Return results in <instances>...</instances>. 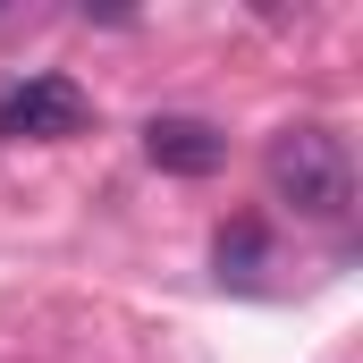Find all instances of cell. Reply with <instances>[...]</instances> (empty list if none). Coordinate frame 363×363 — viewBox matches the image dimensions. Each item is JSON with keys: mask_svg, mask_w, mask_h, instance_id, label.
I'll return each instance as SVG.
<instances>
[{"mask_svg": "<svg viewBox=\"0 0 363 363\" xmlns=\"http://www.w3.org/2000/svg\"><path fill=\"white\" fill-rule=\"evenodd\" d=\"M271 194L296 220H347V203H355L347 135H330V127H287V135H271Z\"/></svg>", "mask_w": 363, "mask_h": 363, "instance_id": "cell-1", "label": "cell"}, {"mask_svg": "<svg viewBox=\"0 0 363 363\" xmlns=\"http://www.w3.org/2000/svg\"><path fill=\"white\" fill-rule=\"evenodd\" d=\"M93 118V101L77 77H17V85L0 93V135H26V144H60V135H77Z\"/></svg>", "mask_w": 363, "mask_h": 363, "instance_id": "cell-2", "label": "cell"}, {"mask_svg": "<svg viewBox=\"0 0 363 363\" xmlns=\"http://www.w3.org/2000/svg\"><path fill=\"white\" fill-rule=\"evenodd\" d=\"M144 161H152L161 178H211V169L228 161V135H220L211 118L161 110V118H144Z\"/></svg>", "mask_w": 363, "mask_h": 363, "instance_id": "cell-3", "label": "cell"}, {"mask_svg": "<svg viewBox=\"0 0 363 363\" xmlns=\"http://www.w3.org/2000/svg\"><path fill=\"white\" fill-rule=\"evenodd\" d=\"M245 262H262V228H254V220L220 228V279H228V271H245Z\"/></svg>", "mask_w": 363, "mask_h": 363, "instance_id": "cell-4", "label": "cell"}]
</instances>
